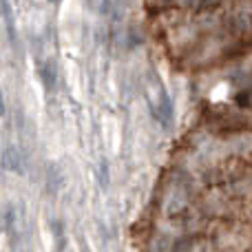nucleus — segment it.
<instances>
[{
	"mask_svg": "<svg viewBox=\"0 0 252 252\" xmlns=\"http://www.w3.org/2000/svg\"><path fill=\"white\" fill-rule=\"evenodd\" d=\"M148 109H151V115L157 124L168 128L173 122V104H170V97L161 84H157L155 91L148 93Z\"/></svg>",
	"mask_w": 252,
	"mask_h": 252,
	"instance_id": "f257e3e1",
	"label": "nucleus"
},
{
	"mask_svg": "<svg viewBox=\"0 0 252 252\" xmlns=\"http://www.w3.org/2000/svg\"><path fill=\"white\" fill-rule=\"evenodd\" d=\"M38 80H40L44 91H53V89L58 87V69L51 60L38 62Z\"/></svg>",
	"mask_w": 252,
	"mask_h": 252,
	"instance_id": "f03ea898",
	"label": "nucleus"
},
{
	"mask_svg": "<svg viewBox=\"0 0 252 252\" xmlns=\"http://www.w3.org/2000/svg\"><path fill=\"white\" fill-rule=\"evenodd\" d=\"M2 161H4V166H7L11 173H16V175H22V173H25L27 159H25V153H22L18 146H7V148H4Z\"/></svg>",
	"mask_w": 252,
	"mask_h": 252,
	"instance_id": "7ed1b4c3",
	"label": "nucleus"
},
{
	"mask_svg": "<svg viewBox=\"0 0 252 252\" xmlns=\"http://www.w3.org/2000/svg\"><path fill=\"white\" fill-rule=\"evenodd\" d=\"M62 175H60V170L56 168V166H51V168L47 170V190H49V195H56L58 190L62 188Z\"/></svg>",
	"mask_w": 252,
	"mask_h": 252,
	"instance_id": "20e7f679",
	"label": "nucleus"
},
{
	"mask_svg": "<svg viewBox=\"0 0 252 252\" xmlns=\"http://www.w3.org/2000/svg\"><path fill=\"white\" fill-rule=\"evenodd\" d=\"M51 232H53V241H56V252H64L66 248V239H64V230H62L60 221L51 223Z\"/></svg>",
	"mask_w": 252,
	"mask_h": 252,
	"instance_id": "39448f33",
	"label": "nucleus"
},
{
	"mask_svg": "<svg viewBox=\"0 0 252 252\" xmlns=\"http://www.w3.org/2000/svg\"><path fill=\"white\" fill-rule=\"evenodd\" d=\"M4 115H7V102H4V93L0 89V118H4Z\"/></svg>",
	"mask_w": 252,
	"mask_h": 252,
	"instance_id": "423d86ee",
	"label": "nucleus"
},
{
	"mask_svg": "<svg viewBox=\"0 0 252 252\" xmlns=\"http://www.w3.org/2000/svg\"><path fill=\"white\" fill-rule=\"evenodd\" d=\"M166 2H186V0H166Z\"/></svg>",
	"mask_w": 252,
	"mask_h": 252,
	"instance_id": "0eeeda50",
	"label": "nucleus"
},
{
	"mask_svg": "<svg viewBox=\"0 0 252 252\" xmlns=\"http://www.w3.org/2000/svg\"><path fill=\"white\" fill-rule=\"evenodd\" d=\"M51 2H60V0H51Z\"/></svg>",
	"mask_w": 252,
	"mask_h": 252,
	"instance_id": "6e6552de",
	"label": "nucleus"
}]
</instances>
